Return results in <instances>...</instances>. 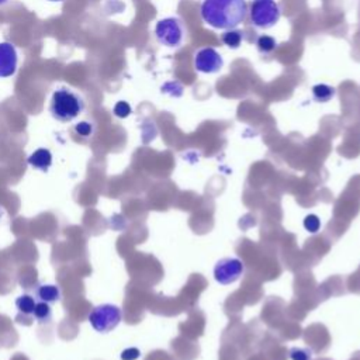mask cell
<instances>
[{"label":"cell","instance_id":"obj_1","mask_svg":"<svg viewBox=\"0 0 360 360\" xmlns=\"http://www.w3.org/2000/svg\"><path fill=\"white\" fill-rule=\"evenodd\" d=\"M246 0H202L204 22L218 30H233L246 18Z\"/></svg>","mask_w":360,"mask_h":360},{"label":"cell","instance_id":"obj_2","mask_svg":"<svg viewBox=\"0 0 360 360\" xmlns=\"http://www.w3.org/2000/svg\"><path fill=\"white\" fill-rule=\"evenodd\" d=\"M83 98L72 89L60 87L53 91L49 104V112L55 120L60 122L72 121L83 111Z\"/></svg>","mask_w":360,"mask_h":360},{"label":"cell","instance_id":"obj_3","mask_svg":"<svg viewBox=\"0 0 360 360\" xmlns=\"http://www.w3.org/2000/svg\"><path fill=\"white\" fill-rule=\"evenodd\" d=\"M121 308L114 304H100L89 314V322L96 332L107 333L118 326L121 322Z\"/></svg>","mask_w":360,"mask_h":360},{"label":"cell","instance_id":"obj_4","mask_svg":"<svg viewBox=\"0 0 360 360\" xmlns=\"http://www.w3.org/2000/svg\"><path fill=\"white\" fill-rule=\"evenodd\" d=\"M250 21L257 28H270L280 18V7L276 0H253L250 3Z\"/></svg>","mask_w":360,"mask_h":360},{"label":"cell","instance_id":"obj_5","mask_svg":"<svg viewBox=\"0 0 360 360\" xmlns=\"http://www.w3.org/2000/svg\"><path fill=\"white\" fill-rule=\"evenodd\" d=\"M155 34L158 41L169 48H176L183 41V25L179 18L167 17L156 22Z\"/></svg>","mask_w":360,"mask_h":360},{"label":"cell","instance_id":"obj_6","mask_svg":"<svg viewBox=\"0 0 360 360\" xmlns=\"http://www.w3.org/2000/svg\"><path fill=\"white\" fill-rule=\"evenodd\" d=\"M245 271V264L238 257L219 259L214 266V278L222 285H228L240 278Z\"/></svg>","mask_w":360,"mask_h":360},{"label":"cell","instance_id":"obj_7","mask_svg":"<svg viewBox=\"0 0 360 360\" xmlns=\"http://www.w3.org/2000/svg\"><path fill=\"white\" fill-rule=\"evenodd\" d=\"M222 65V56L214 48H202L194 55V68L201 73H217Z\"/></svg>","mask_w":360,"mask_h":360},{"label":"cell","instance_id":"obj_8","mask_svg":"<svg viewBox=\"0 0 360 360\" xmlns=\"http://www.w3.org/2000/svg\"><path fill=\"white\" fill-rule=\"evenodd\" d=\"M17 70V51L13 44H0V77L13 76Z\"/></svg>","mask_w":360,"mask_h":360},{"label":"cell","instance_id":"obj_9","mask_svg":"<svg viewBox=\"0 0 360 360\" xmlns=\"http://www.w3.org/2000/svg\"><path fill=\"white\" fill-rule=\"evenodd\" d=\"M27 163L37 169V170H41V172H48L51 165H52V153L49 152V149H45V148H39L37 150H34L28 159H27Z\"/></svg>","mask_w":360,"mask_h":360},{"label":"cell","instance_id":"obj_10","mask_svg":"<svg viewBox=\"0 0 360 360\" xmlns=\"http://www.w3.org/2000/svg\"><path fill=\"white\" fill-rule=\"evenodd\" d=\"M35 297L46 304H53L60 300V288L55 284H39L35 288Z\"/></svg>","mask_w":360,"mask_h":360},{"label":"cell","instance_id":"obj_11","mask_svg":"<svg viewBox=\"0 0 360 360\" xmlns=\"http://www.w3.org/2000/svg\"><path fill=\"white\" fill-rule=\"evenodd\" d=\"M37 305V298L30 294H22L15 300V308L22 315H32Z\"/></svg>","mask_w":360,"mask_h":360},{"label":"cell","instance_id":"obj_12","mask_svg":"<svg viewBox=\"0 0 360 360\" xmlns=\"http://www.w3.org/2000/svg\"><path fill=\"white\" fill-rule=\"evenodd\" d=\"M312 93H314V98L319 103H326L329 101L333 96H335V89L328 86V84H315L312 87Z\"/></svg>","mask_w":360,"mask_h":360},{"label":"cell","instance_id":"obj_13","mask_svg":"<svg viewBox=\"0 0 360 360\" xmlns=\"http://www.w3.org/2000/svg\"><path fill=\"white\" fill-rule=\"evenodd\" d=\"M32 316L39 322V323H46L51 321L52 318V309L49 307V304L44 302V301H37L35 309Z\"/></svg>","mask_w":360,"mask_h":360},{"label":"cell","instance_id":"obj_14","mask_svg":"<svg viewBox=\"0 0 360 360\" xmlns=\"http://www.w3.org/2000/svg\"><path fill=\"white\" fill-rule=\"evenodd\" d=\"M243 39V35L238 30H228L222 34V42L229 48H238Z\"/></svg>","mask_w":360,"mask_h":360},{"label":"cell","instance_id":"obj_15","mask_svg":"<svg viewBox=\"0 0 360 360\" xmlns=\"http://www.w3.org/2000/svg\"><path fill=\"white\" fill-rule=\"evenodd\" d=\"M302 225H304L305 231H308L309 233H316L321 229L322 222H321V219H319V217L316 214H308L304 218Z\"/></svg>","mask_w":360,"mask_h":360},{"label":"cell","instance_id":"obj_16","mask_svg":"<svg viewBox=\"0 0 360 360\" xmlns=\"http://www.w3.org/2000/svg\"><path fill=\"white\" fill-rule=\"evenodd\" d=\"M290 359L291 360H312V350L309 347H302V346L291 347Z\"/></svg>","mask_w":360,"mask_h":360},{"label":"cell","instance_id":"obj_17","mask_svg":"<svg viewBox=\"0 0 360 360\" xmlns=\"http://www.w3.org/2000/svg\"><path fill=\"white\" fill-rule=\"evenodd\" d=\"M256 45H257L259 51H262V52H271L276 48V41L273 37L262 35V37H259Z\"/></svg>","mask_w":360,"mask_h":360},{"label":"cell","instance_id":"obj_18","mask_svg":"<svg viewBox=\"0 0 360 360\" xmlns=\"http://www.w3.org/2000/svg\"><path fill=\"white\" fill-rule=\"evenodd\" d=\"M114 114L120 118H125L131 114V107L127 101H118L115 105H114Z\"/></svg>","mask_w":360,"mask_h":360},{"label":"cell","instance_id":"obj_19","mask_svg":"<svg viewBox=\"0 0 360 360\" xmlns=\"http://www.w3.org/2000/svg\"><path fill=\"white\" fill-rule=\"evenodd\" d=\"M75 131H76L79 135H82V136H89V135H91V132H93V125H91L90 122L82 121V122H79V124L75 127Z\"/></svg>","mask_w":360,"mask_h":360},{"label":"cell","instance_id":"obj_20","mask_svg":"<svg viewBox=\"0 0 360 360\" xmlns=\"http://www.w3.org/2000/svg\"><path fill=\"white\" fill-rule=\"evenodd\" d=\"M141 356V352L136 347H128L121 353V360H136Z\"/></svg>","mask_w":360,"mask_h":360},{"label":"cell","instance_id":"obj_21","mask_svg":"<svg viewBox=\"0 0 360 360\" xmlns=\"http://www.w3.org/2000/svg\"><path fill=\"white\" fill-rule=\"evenodd\" d=\"M7 1H8V0H0V6L4 4V3H7Z\"/></svg>","mask_w":360,"mask_h":360},{"label":"cell","instance_id":"obj_22","mask_svg":"<svg viewBox=\"0 0 360 360\" xmlns=\"http://www.w3.org/2000/svg\"><path fill=\"white\" fill-rule=\"evenodd\" d=\"M49 1H62V0H49Z\"/></svg>","mask_w":360,"mask_h":360}]
</instances>
